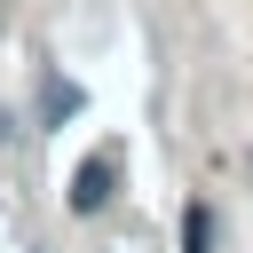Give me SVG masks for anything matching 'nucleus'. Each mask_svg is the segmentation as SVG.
<instances>
[{"label":"nucleus","mask_w":253,"mask_h":253,"mask_svg":"<svg viewBox=\"0 0 253 253\" xmlns=\"http://www.w3.org/2000/svg\"><path fill=\"white\" fill-rule=\"evenodd\" d=\"M119 198V150H87L71 174V213H103Z\"/></svg>","instance_id":"1"},{"label":"nucleus","mask_w":253,"mask_h":253,"mask_svg":"<svg viewBox=\"0 0 253 253\" xmlns=\"http://www.w3.org/2000/svg\"><path fill=\"white\" fill-rule=\"evenodd\" d=\"M182 253H213V213H206V206L182 213Z\"/></svg>","instance_id":"2"},{"label":"nucleus","mask_w":253,"mask_h":253,"mask_svg":"<svg viewBox=\"0 0 253 253\" xmlns=\"http://www.w3.org/2000/svg\"><path fill=\"white\" fill-rule=\"evenodd\" d=\"M79 111V87L71 79H47V119H71Z\"/></svg>","instance_id":"3"}]
</instances>
